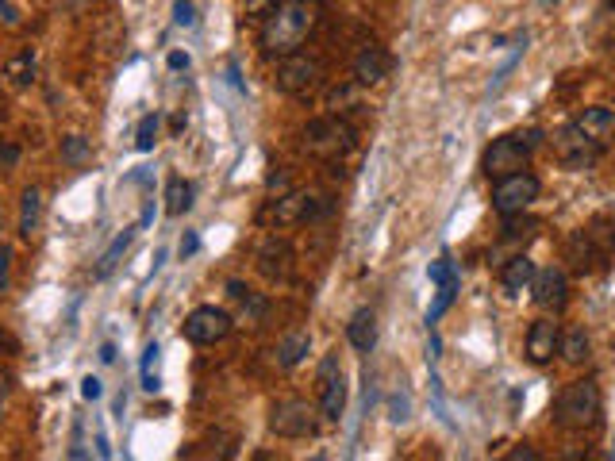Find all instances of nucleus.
<instances>
[{"label": "nucleus", "instance_id": "obj_1", "mask_svg": "<svg viewBox=\"0 0 615 461\" xmlns=\"http://www.w3.org/2000/svg\"><path fill=\"white\" fill-rule=\"evenodd\" d=\"M316 24H320V0H277L270 12L262 16L258 47H262L266 58L296 54L312 39Z\"/></svg>", "mask_w": 615, "mask_h": 461}, {"label": "nucleus", "instance_id": "obj_2", "mask_svg": "<svg viewBox=\"0 0 615 461\" xmlns=\"http://www.w3.org/2000/svg\"><path fill=\"white\" fill-rule=\"evenodd\" d=\"M354 146H358V131L343 116H320L304 127V150L320 162L339 166L346 154H354Z\"/></svg>", "mask_w": 615, "mask_h": 461}, {"label": "nucleus", "instance_id": "obj_3", "mask_svg": "<svg viewBox=\"0 0 615 461\" xmlns=\"http://www.w3.org/2000/svg\"><path fill=\"white\" fill-rule=\"evenodd\" d=\"M600 412H604V396H600V385L596 381H573L562 389L558 404H554V419L566 427V431H585V427H596L600 423Z\"/></svg>", "mask_w": 615, "mask_h": 461}, {"label": "nucleus", "instance_id": "obj_4", "mask_svg": "<svg viewBox=\"0 0 615 461\" xmlns=\"http://www.w3.org/2000/svg\"><path fill=\"white\" fill-rule=\"evenodd\" d=\"M539 143H542V131H527V135H500V139H492V146L485 150L481 170H485L489 181L527 170V162H531V154H535V146Z\"/></svg>", "mask_w": 615, "mask_h": 461}, {"label": "nucleus", "instance_id": "obj_5", "mask_svg": "<svg viewBox=\"0 0 615 461\" xmlns=\"http://www.w3.org/2000/svg\"><path fill=\"white\" fill-rule=\"evenodd\" d=\"M615 254V219L600 216L592 219L589 227H581L573 239H569V262L589 273L596 262H608Z\"/></svg>", "mask_w": 615, "mask_h": 461}, {"label": "nucleus", "instance_id": "obj_6", "mask_svg": "<svg viewBox=\"0 0 615 461\" xmlns=\"http://www.w3.org/2000/svg\"><path fill=\"white\" fill-rule=\"evenodd\" d=\"M542 193V181L535 173L519 170V173H508V177H496L492 181V208L500 212V216H523Z\"/></svg>", "mask_w": 615, "mask_h": 461}, {"label": "nucleus", "instance_id": "obj_7", "mask_svg": "<svg viewBox=\"0 0 615 461\" xmlns=\"http://www.w3.org/2000/svg\"><path fill=\"white\" fill-rule=\"evenodd\" d=\"M320 77H323L320 58L296 50V54H285V58L277 62L273 85H277L281 93H289V97H304V93H312V89L320 85Z\"/></svg>", "mask_w": 615, "mask_h": 461}, {"label": "nucleus", "instance_id": "obj_8", "mask_svg": "<svg viewBox=\"0 0 615 461\" xmlns=\"http://www.w3.org/2000/svg\"><path fill=\"white\" fill-rule=\"evenodd\" d=\"M270 431L277 438H316L320 415L308 400H281L270 412Z\"/></svg>", "mask_w": 615, "mask_h": 461}, {"label": "nucleus", "instance_id": "obj_9", "mask_svg": "<svg viewBox=\"0 0 615 461\" xmlns=\"http://www.w3.org/2000/svg\"><path fill=\"white\" fill-rule=\"evenodd\" d=\"M550 146H554V158H558L566 170H589L592 162L600 158V150H604V146L592 143V139L585 135V131H581V127H577V123H566L562 131H554Z\"/></svg>", "mask_w": 615, "mask_h": 461}, {"label": "nucleus", "instance_id": "obj_10", "mask_svg": "<svg viewBox=\"0 0 615 461\" xmlns=\"http://www.w3.org/2000/svg\"><path fill=\"white\" fill-rule=\"evenodd\" d=\"M231 327L235 323H231V316L223 308L204 304V308H193L189 319H185V339L197 342V346H216V342H223L231 335Z\"/></svg>", "mask_w": 615, "mask_h": 461}, {"label": "nucleus", "instance_id": "obj_11", "mask_svg": "<svg viewBox=\"0 0 615 461\" xmlns=\"http://www.w3.org/2000/svg\"><path fill=\"white\" fill-rule=\"evenodd\" d=\"M316 381H320V415L323 419H331V423H339L346 412V377H343V369H339V358H335V354H327L320 362Z\"/></svg>", "mask_w": 615, "mask_h": 461}, {"label": "nucleus", "instance_id": "obj_12", "mask_svg": "<svg viewBox=\"0 0 615 461\" xmlns=\"http://www.w3.org/2000/svg\"><path fill=\"white\" fill-rule=\"evenodd\" d=\"M531 289H535V304L546 308V312H562L569 304V277L566 269L558 266H546V269H535V281H531Z\"/></svg>", "mask_w": 615, "mask_h": 461}, {"label": "nucleus", "instance_id": "obj_13", "mask_svg": "<svg viewBox=\"0 0 615 461\" xmlns=\"http://www.w3.org/2000/svg\"><path fill=\"white\" fill-rule=\"evenodd\" d=\"M393 73V54L377 43H366L354 58V81L358 85H381Z\"/></svg>", "mask_w": 615, "mask_h": 461}, {"label": "nucleus", "instance_id": "obj_14", "mask_svg": "<svg viewBox=\"0 0 615 461\" xmlns=\"http://www.w3.org/2000/svg\"><path fill=\"white\" fill-rule=\"evenodd\" d=\"M258 273L270 277V281H289V273H293V246L285 243V239H277V235H270L266 243L258 246Z\"/></svg>", "mask_w": 615, "mask_h": 461}, {"label": "nucleus", "instance_id": "obj_15", "mask_svg": "<svg viewBox=\"0 0 615 461\" xmlns=\"http://www.w3.org/2000/svg\"><path fill=\"white\" fill-rule=\"evenodd\" d=\"M558 342H562V327L554 319H535L531 331H527V358H531V365L554 362Z\"/></svg>", "mask_w": 615, "mask_h": 461}, {"label": "nucleus", "instance_id": "obj_16", "mask_svg": "<svg viewBox=\"0 0 615 461\" xmlns=\"http://www.w3.org/2000/svg\"><path fill=\"white\" fill-rule=\"evenodd\" d=\"M573 123H577L596 146H608L615 139V112L612 108H585Z\"/></svg>", "mask_w": 615, "mask_h": 461}, {"label": "nucleus", "instance_id": "obj_17", "mask_svg": "<svg viewBox=\"0 0 615 461\" xmlns=\"http://www.w3.org/2000/svg\"><path fill=\"white\" fill-rule=\"evenodd\" d=\"M35 73H39V62H35V54L31 50H20L16 58H8L4 62V89H12V93H20V89H27L31 81H35Z\"/></svg>", "mask_w": 615, "mask_h": 461}, {"label": "nucleus", "instance_id": "obj_18", "mask_svg": "<svg viewBox=\"0 0 615 461\" xmlns=\"http://www.w3.org/2000/svg\"><path fill=\"white\" fill-rule=\"evenodd\" d=\"M531 281H535V262L519 250V254H512V258L504 262V269H500V285L508 292H523V289H531Z\"/></svg>", "mask_w": 615, "mask_h": 461}, {"label": "nucleus", "instance_id": "obj_19", "mask_svg": "<svg viewBox=\"0 0 615 461\" xmlns=\"http://www.w3.org/2000/svg\"><path fill=\"white\" fill-rule=\"evenodd\" d=\"M346 339H350V346H354V350L369 354V350L377 346V316H373L369 308L354 312V319L346 323Z\"/></svg>", "mask_w": 615, "mask_h": 461}, {"label": "nucleus", "instance_id": "obj_20", "mask_svg": "<svg viewBox=\"0 0 615 461\" xmlns=\"http://www.w3.org/2000/svg\"><path fill=\"white\" fill-rule=\"evenodd\" d=\"M304 204H308V193L289 189V193H281L277 200H273L270 219L273 223H281V227H289V223H304Z\"/></svg>", "mask_w": 615, "mask_h": 461}, {"label": "nucleus", "instance_id": "obj_21", "mask_svg": "<svg viewBox=\"0 0 615 461\" xmlns=\"http://www.w3.org/2000/svg\"><path fill=\"white\" fill-rule=\"evenodd\" d=\"M43 223V189L31 185L24 189V200H20V239H31Z\"/></svg>", "mask_w": 615, "mask_h": 461}, {"label": "nucleus", "instance_id": "obj_22", "mask_svg": "<svg viewBox=\"0 0 615 461\" xmlns=\"http://www.w3.org/2000/svg\"><path fill=\"white\" fill-rule=\"evenodd\" d=\"M308 350H312V335L308 331H293V335H285V339L277 342V365L281 369H293Z\"/></svg>", "mask_w": 615, "mask_h": 461}, {"label": "nucleus", "instance_id": "obj_23", "mask_svg": "<svg viewBox=\"0 0 615 461\" xmlns=\"http://www.w3.org/2000/svg\"><path fill=\"white\" fill-rule=\"evenodd\" d=\"M189 208H193V185L185 177H170V185H166V216L177 219L185 216Z\"/></svg>", "mask_w": 615, "mask_h": 461}, {"label": "nucleus", "instance_id": "obj_24", "mask_svg": "<svg viewBox=\"0 0 615 461\" xmlns=\"http://www.w3.org/2000/svg\"><path fill=\"white\" fill-rule=\"evenodd\" d=\"M558 354L566 358L569 365H581L589 358V335H585V327H569L562 342H558Z\"/></svg>", "mask_w": 615, "mask_h": 461}, {"label": "nucleus", "instance_id": "obj_25", "mask_svg": "<svg viewBox=\"0 0 615 461\" xmlns=\"http://www.w3.org/2000/svg\"><path fill=\"white\" fill-rule=\"evenodd\" d=\"M131 243H135V227H127L123 235H116V239H112V246H108V250H104V258H100L97 277H108L112 269L120 266V258L127 254V246H131Z\"/></svg>", "mask_w": 615, "mask_h": 461}, {"label": "nucleus", "instance_id": "obj_26", "mask_svg": "<svg viewBox=\"0 0 615 461\" xmlns=\"http://www.w3.org/2000/svg\"><path fill=\"white\" fill-rule=\"evenodd\" d=\"M89 154H93V150H89V139H85V135H66V139H62V162H66V166H85Z\"/></svg>", "mask_w": 615, "mask_h": 461}, {"label": "nucleus", "instance_id": "obj_27", "mask_svg": "<svg viewBox=\"0 0 615 461\" xmlns=\"http://www.w3.org/2000/svg\"><path fill=\"white\" fill-rule=\"evenodd\" d=\"M158 135H162V120L150 112V116H143L139 120V127H135V150H154V143H158Z\"/></svg>", "mask_w": 615, "mask_h": 461}, {"label": "nucleus", "instance_id": "obj_28", "mask_svg": "<svg viewBox=\"0 0 615 461\" xmlns=\"http://www.w3.org/2000/svg\"><path fill=\"white\" fill-rule=\"evenodd\" d=\"M454 292H458V273H454V277H446L443 285H439V300L427 308V323H439V319H443V312L454 304Z\"/></svg>", "mask_w": 615, "mask_h": 461}, {"label": "nucleus", "instance_id": "obj_29", "mask_svg": "<svg viewBox=\"0 0 615 461\" xmlns=\"http://www.w3.org/2000/svg\"><path fill=\"white\" fill-rule=\"evenodd\" d=\"M227 292H231V300H239V304H243V308H246V312H250L254 319L266 312V300H262V296H254V292L246 289L243 281H231V285H227Z\"/></svg>", "mask_w": 615, "mask_h": 461}, {"label": "nucleus", "instance_id": "obj_30", "mask_svg": "<svg viewBox=\"0 0 615 461\" xmlns=\"http://www.w3.org/2000/svg\"><path fill=\"white\" fill-rule=\"evenodd\" d=\"M158 342H150L147 350H143V389L147 392H158L162 385H158Z\"/></svg>", "mask_w": 615, "mask_h": 461}, {"label": "nucleus", "instance_id": "obj_31", "mask_svg": "<svg viewBox=\"0 0 615 461\" xmlns=\"http://www.w3.org/2000/svg\"><path fill=\"white\" fill-rule=\"evenodd\" d=\"M173 24H177V27H193V24H197V8H193L189 0H177V4H173Z\"/></svg>", "mask_w": 615, "mask_h": 461}, {"label": "nucleus", "instance_id": "obj_32", "mask_svg": "<svg viewBox=\"0 0 615 461\" xmlns=\"http://www.w3.org/2000/svg\"><path fill=\"white\" fill-rule=\"evenodd\" d=\"M8 400H12V373L0 369V423H4V415H8Z\"/></svg>", "mask_w": 615, "mask_h": 461}, {"label": "nucleus", "instance_id": "obj_33", "mask_svg": "<svg viewBox=\"0 0 615 461\" xmlns=\"http://www.w3.org/2000/svg\"><path fill=\"white\" fill-rule=\"evenodd\" d=\"M0 20H4L8 27H20V20H24V16H20V8H16L12 0H0Z\"/></svg>", "mask_w": 615, "mask_h": 461}, {"label": "nucleus", "instance_id": "obj_34", "mask_svg": "<svg viewBox=\"0 0 615 461\" xmlns=\"http://www.w3.org/2000/svg\"><path fill=\"white\" fill-rule=\"evenodd\" d=\"M16 162H20V146H16V143H0V166H4V170H12Z\"/></svg>", "mask_w": 615, "mask_h": 461}, {"label": "nucleus", "instance_id": "obj_35", "mask_svg": "<svg viewBox=\"0 0 615 461\" xmlns=\"http://www.w3.org/2000/svg\"><path fill=\"white\" fill-rule=\"evenodd\" d=\"M81 396H85V400H100V396H104V385H100L97 377H85V381H81Z\"/></svg>", "mask_w": 615, "mask_h": 461}, {"label": "nucleus", "instance_id": "obj_36", "mask_svg": "<svg viewBox=\"0 0 615 461\" xmlns=\"http://www.w3.org/2000/svg\"><path fill=\"white\" fill-rule=\"evenodd\" d=\"M243 4H246V16H258V20H262V16L270 12L277 0H243Z\"/></svg>", "mask_w": 615, "mask_h": 461}, {"label": "nucleus", "instance_id": "obj_37", "mask_svg": "<svg viewBox=\"0 0 615 461\" xmlns=\"http://www.w3.org/2000/svg\"><path fill=\"white\" fill-rule=\"evenodd\" d=\"M8 269H12V246H0V289L8 285Z\"/></svg>", "mask_w": 615, "mask_h": 461}, {"label": "nucleus", "instance_id": "obj_38", "mask_svg": "<svg viewBox=\"0 0 615 461\" xmlns=\"http://www.w3.org/2000/svg\"><path fill=\"white\" fill-rule=\"evenodd\" d=\"M508 461H539V450H535V446H527V442H523V446H519V450H512V454H508Z\"/></svg>", "mask_w": 615, "mask_h": 461}, {"label": "nucleus", "instance_id": "obj_39", "mask_svg": "<svg viewBox=\"0 0 615 461\" xmlns=\"http://www.w3.org/2000/svg\"><path fill=\"white\" fill-rule=\"evenodd\" d=\"M197 246H200V239H197V235H185V239H181V258H189V254H197Z\"/></svg>", "mask_w": 615, "mask_h": 461}, {"label": "nucleus", "instance_id": "obj_40", "mask_svg": "<svg viewBox=\"0 0 615 461\" xmlns=\"http://www.w3.org/2000/svg\"><path fill=\"white\" fill-rule=\"evenodd\" d=\"M185 66H189V54L173 50V54H170V70H185Z\"/></svg>", "mask_w": 615, "mask_h": 461}, {"label": "nucleus", "instance_id": "obj_41", "mask_svg": "<svg viewBox=\"0 0 615 461\" xmlns=\"http://www.w3.org/2000/svg\"><path fill=\"white\" fill-rule=\"evenodd\" d=\"M100 358H104V362H112V358H116V346H112V342H104V350H100Z\"/></svg>", "mask_w": 615, "mask_h": 461}, {"label": "nucleus", "instance_id": "obj_42", "mask_svg": "<svg viewBox=\"0 0 615 461\" xmlns=\"http://www.w3.org/2000/svg\"><path fill=\"white\" fill-rule=\"evenodd\" d=\"M0 346H4V331H0Z\"/></svg>", "mask_w": 615, "mask_h": 461}, {"label": "nucleus", "instance_id": "obj_43", "mask_svg": "<svg viewBox=\"0 0 615 461\" xmlns=\"http://www.w3.org/2000/svg\"><path fill=\"white\" fill-rule=\"evenodd\" d=\"M0 231H4V219H0Z\"/></svg>", "mask_w": 615, "mask_h": 461}, {"label": "nucleus", "instance_id": "obj_44", "mask_svg": "<svg viewBox=\"0 0 615 461\" xmlns=\"http://www.w3.org/2000/svg\"><path fill=\"white\" fill-rule=\"evenodd\" d=\"M550 4H558V0H550Z\"/></svg>", "mask_w": 615, "mask_h": 461}]
</instances>
